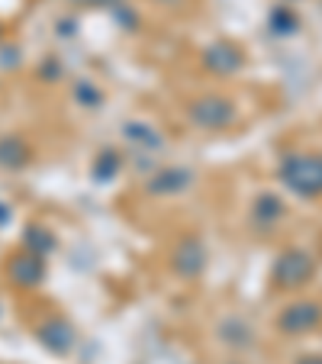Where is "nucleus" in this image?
<instances>
[{
	"instance_id": "nucleus-1",
	"label": "nucleus",
	"mask_w": 322,
	"mask_h": 364,
	"mask_svg": "<svg viewBox=\"0 0 322 364\" xmlns=\"http://www.w3.org/2000/svg\"><path fill=\"white\" fill-rule=\"evenodd\" d=\"M281 178L296 197H322V155L319 151H294L281 161Z\"/></svg>"
},
{
	"instance_id": "nucleus-2",
	"label": "nucleus",
	"mask_w": 322,
	"mask_h": 364,
	"mask_svg": "<svg viewBox=\"0 0 322 364\" xmlns=\"http://www.w3.org/2000/svg\"><path fill=\"white\" fill-rule=\"evenodd\" d=\"M313 271H316L313 255L294 248V252H284L281 262L274 264V284H277V287L296 290V287H303V284L313 277Z\"/></svg>"
},
{
	"instance_id": "nucleus-3",
	"label": "nucleus",
	"mask_w": 322,
	"mask_h": 364,
	"mask_svg": "<svg viewBox=\"0 0 322 364\" xmlns=\"http://www.w3.org/2000/svg\"><path fill=\"white\" fill-rule=\"evenodd\" d=\"M319 323H322V303H313V300L290 303L281 316H277V329L287 332V336H306Z\"/></svg>"
},
{
	"instance_id": "nucleus-4",
	"label": "nucleus",
	"mask_w": 322,
	"mask_h": 364,
	"mask_svg": "<svg viewBox=\"0 0 322 364\" xmlns=\"http://www.w3.org/2000/svg\"><path fill=\"white\" fill-rule=\"evenodd\" d=\"M200 126H210V129H220V126H229L235 119V110L229 100H200V107L193 110Z\"/></svg>"
},
{
	"instance_id": "nucleus-5",
	"label": "nucleus",
	"mask_w": 322,
	"mask_h": 364,
	"mask_svg": "<svg viewBox=\"0 0 322 364\" xmlns=\"http://www.w3.org/2000/svg\"><path fill=\"white\" fill-rule=\"evenodd\" d=\"M296 364H322V355H306V358H300Z\"/></svg>"
}]
</instances>
